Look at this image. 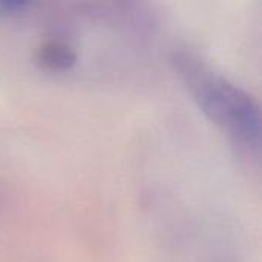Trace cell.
<instances>
[{
    "instance_id": "cell-1",
    "label": "cell",
    "mask_w": 262,
    "mask_h": 262,
    "mask_svg": "<svg viewBox=\"0 0 262 262\" xmlns=\"http://www.w3.org/2000/svg\"><path fill=\"white\" fill-rule=\"evenodd\" d=\"M173 64L203 114L252 150L261 146L258 103L190 54H177Z\"/></svg>"
},
{
    "instance_id": "cell-3",
    "label": "cell",
    "mask_w": 262,
    "mask_h": 262,
    "mask_svg": "<svg viewBox=\"0 0 262 262\" xmlns=\"http://www.w3.org/2000/svg\"><path fill=\"white\" fill-rule=\"evenodd\" d=\"M29 2L31 0H0V8L3 11H18Z\"/></svg>"
},
{
    "instance_id": "cell-2",
    "label": "cell",
    "mask_w": 262,
    "mask_h": 262,
    "mask_svg": "<svg viewBox=\"0 0 262 262\" xmlns=\"http://www.w3.org/2000/svg\"><path fill=\"white\" fill-rule=\"evenodd\" d=\"M34 61L45 71L64 72L75 64L77 55L75 51L63 41H46L37 48Z\"/></svg>"
}]
</instances>
